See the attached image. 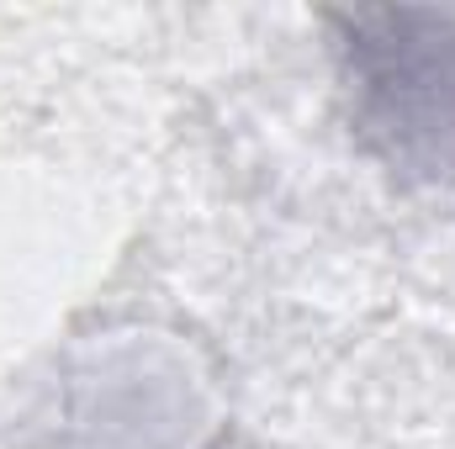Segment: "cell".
Wrapping results in <instances>:
<instances>
[{"instance_id":"6da1fadb","label":"cell","mask_w":455,"mask_h":449,"mask_svg":"<svg viewBox=\"0 0 455 449\" xmlns=\"http://www.w3.org/2000/svg\"><path fill=\"white\" fill-rule=\"evenodd\" d=\"M43 418L59 429V449H202L218 429V397L180 338L122 328L59 365Z\"/></svg>"},{"instance_id":"7a4b0ae2","label":"cell","mask_w":455,"mask_h":449,"mask_svg":"<svg viewBox=\"0 0 455 449\" xmlns=\"http://www.w3.org/2000/svg\"><path fill=\"white\" fill-rule=\"evenodd\" d=\"M339 27L360 132L397 169L455 191V11H349Z\"/></svg>"}]
</instances>
